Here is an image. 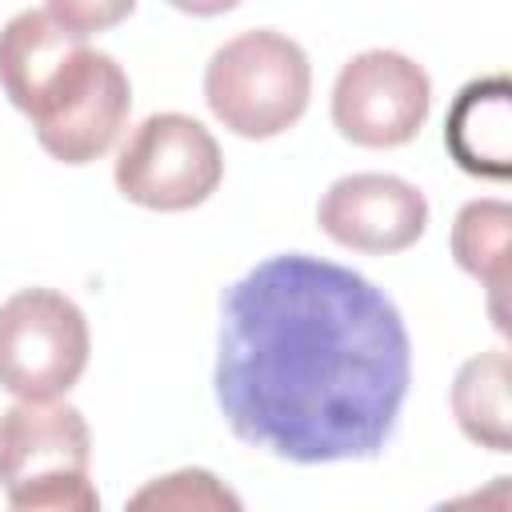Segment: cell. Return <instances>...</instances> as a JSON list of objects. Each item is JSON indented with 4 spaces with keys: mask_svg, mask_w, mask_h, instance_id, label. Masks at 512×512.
Wrapping results in <instances>:
<instances>
[{
    "mask_svg": "<svg viewBox=\"0 0 512 512\" xmlns=\"http://www.w3.org/2000/svg\"><path fill=\"white\" fill-rule=\"evenodd\" d=\"M216 404L228 428L292 464L372 460L396 432L412 340L356 268L280 252L220 296Z\"/></svg>",
    "mask_w": 512,
    "mask_h": 512,
    "instance_id": "6da1fadb",
    "label": "cell"
},
{
    "mask_svg": "<svg viewBox=\"0 0 512 512\" xmlns=\"http://www.w3.org/2000/svg\"><path fill=\"white\" fill-rule=\"evenodd\" d=\"M148 504H164V508H240V500L204 468H180V472H168V476L152 480L148 488H140L132 496V508H148Z\"/></svg>",
    "mask_w": 512,
    "mask_h": 512,
    "instance_id": "7c38bea8",
    "label": "cell"
},
{
    "mask_svg": "<svg viewBox=\"0 0 512 512\" xmlns=\"http://www.w3.org/2000/svg\"><path fill=\"white\" fill-rule=\"evenodd\" d=\"M432 108L428 72L392 48H368L352 56L332 84V124L360 148L408 144Z\"/></svg>",
    "mask_w": 512,
    "mask_h": 512,
    "instance_id": "52a82bcc",
    "label": "cell"
},
{
    "mask_svg": "<svg viewBox=\"0 0 512 512\" xmlns=\"http://www.w3.org/2000/svg\"><path fill=\"white\" fill-rule=\"evenodd\" d=\"M88 320L56 288H20L0 304V388L16 400H56L88 368Z\"/></svg>",
    "mask_w": 512,
    "mask_h": 512,
    "instance_id": "5b68a950",
    "label": "cell"
},
{
    "mask_svg": "<svg viewBox=\"0 0 512 512\" xmlns=\"http://www.w3.org/2000/svg\"><path fill=\"white\" fill-rule=\"evenodd\" d=\"M168 4L188 16H220V12H232L240 0H168Z\"/></svg>",
    "mask_w": 512,
    "mask_h": 512,
    "instance_id": "5bb4252c",
    "label": "cell"
},
{
    "mask_svg": "<svg viewBox=\"0 0 512 512\" xmlns=\"http://www.w3.org/2000/svg\"><path fill=\"white\" fill-rule=\"evenodd\" d=\"M308 96V52L276 28H248L224 40L204 68V100L212 116L244 140H268L292 128L304 116Z\"/></svg>",
    "mask_w": 512,
    "mask_h": 512,
    "instance_id": "277c9868",
    "label": "cell"
},
{
    "mask_svg": "<svg viewBox=\"0 0 512 512\" xmlns=\"http://www.w3.org/2000/svg\"><path fill=\"white\" fill-rule=\"evenodd\" d=\"M136 8V0H48L52 20H60L64 28L92 36V32H108L120 20H128V12Z\"/></svg>",
    "mask_w": 512,
    "mask_h": 512,
    "instance_id": "4fadbf2b",
    "label": "cell"
},
{
    "mask_svg": "<svg viewBox=\"0 0 512 512\" xmlns=\"http://www.w3.org/2000/svg\"><path fill=\"white\" fill-rule=\"evenodd\" d=\"M220 180L224 156L216 136L184 112H152L128 132L116 156V188L152 212H188L204 204Z\"/></svg>",
    "mask_w": 512,
    "mask_h": 512,
    "instance_id": "8992f818",
    "label": "cell"
},
{
    "mask_svg": "<svg viewBox=\"0 0 512 512\" xmlns=\"http://www.w3.org/2000/svg\"><path fill=\"white\" fill-rule=\"evenodd\" d=\"M508 228L512 208L504 200H468L452 220V256L488 288V308L500 332L508 328L500 312V296L508 288Z\"/></svg>",
    "mask_w": 512,
    "mask_h": 512,
    "instance_id": "8fae6325",
    "label": "cell"
},
{
    "mask_svg": "<svg viewBox=\"0 0 512 512\" xmlns=\"http://www.w3.org/2000/svg\"><path fill=\"white\" fill-rule=\"evenodd\" d=\"M0 84L32 120L40 148L64 164L104 156L132 108L128 72L40 8L0 28Z\"/></svg>",
    "mask_w": 512,
    "mask_h": 512,
    "instance_id": "7a4b0ae2",
    "label": "cell"
},
{
    "mask_svg": "<svg viewBox=\"0 0 512 512\" xmlns=\"http://www.w3.org/2000/svg\"><path fill=\"white\" fill-rule=\"evenodd\" d=\"M92 432L64 400H16L0 412V488L20 512H92Z\"/></svg>",
    "mask_w": 512,
    "mask_h": 512,
    "instance_id": "3957f363",
    "label": "cell"
},
{
    "mask_svg": "<svg viewBox=\"0 0 512 512\" xmlns=\"http://www.w3.org/2000/svg\"><path fill=\"white\" fill-rule=\"evenodd\" d=\"M512 112H508V80L484 76L460 88L448 124L444 144L452 160L472 176H508V148H512Z\"/></svg>",
    "mask_w": 512,
    "mask_h": 512,
    "instance_id": "9c48e42d",
    "label": "cell"
},
{
    "mask_svg": "<svg viewBox=\"0 0 512 512\" xmlns=\"http://www.w3.org/2000/svg\"><path fill=\"white\" fill-rule=\"evenodd\" d=\"M316 224L352 252H404L428 228L424 192L392 172H352L328 184Z\"/></svg>",
    "mask_w": 512,
    "mask_h": 512,
    "instance_id": "ba28073f",
    "label": "cell"
},
{
    "mask_svg": "<svg viewBox=\"0 0 512 512\" xmlns=\"http://www.w3.org/2000/svg\"><path fill=\"white\" fill-rule=\"evenodd\" d=\"M508 352L492 348L460 364L452 380V416L460 432L488 448V452H512V416H508Z\"/></svg>",
    "mask_w": 512,
    "mask_h": 512,
    "instance_id": "30bf717a",
    "label": "cell"
}]
</instances>
